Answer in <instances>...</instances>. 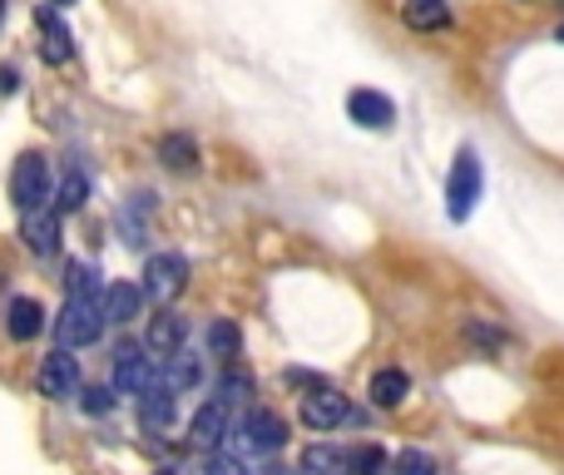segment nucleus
I'll return each mask as SVG.
<instances>
[{"label":"nucleus","instance_id":"f257e3e1","mask_svg":"<svg viewBox=\"0 0 564 475\" xmlns=\"http://www.w3.org/2000/svg\"><path fill=\"white\" fill-rule=\"evenodd\" d=\"M228 436H234L238 456H273V451L288 446V421H282L278 411L258 407V411H248L238 427H228Z\"/></svg>","mask_w":564,"mask_h":475},{"label":"nucleus","instance_id":"f03ea898","mask_svg":"<svg viewBox=\"0 0 564 475\" xmlns=\"http://www.w3.org/2000/svg\"><path fill=\"white\" fill-rule=\"evenodd\" d=\"M99 332H105V307H99V298H65V307H59L55 317V342L59 347H95Z\"/></svg>","mask_w":564,"mask_h":475},{"label":"nucleus","instance_id":"7ed1b4c3","mask_svg":"<svg viewBox=\"0 0 564 475\" xmlns=\"http://www.w3.org/2000/svg\"><path fill=\"white\" fill-rule=\"evenodd\" d=\"M480 188H486V169H480V154L476 149H460L456 164H451V179H446V208L456 224H466L470 208L480 204Z\"/></svg>","mask_w":564,"mask_h":475},{"label":"nucleus","instance_id":"20e7f679","mask_svg":"<svg viewBox=\"0 0 564 475\" xmlns=\"http://www.w3.org/2000/svg\"><path fill=\"white\" fill-rule=\"evenodd\" d=\"M10 194H15V208L30 214V208H45V198H55V179H50V159L45 154H20L15 174H10Z\"/></svg>","mask_w":564,"mask_h":475},{"label":"nucleus","instance_id":"39448f33","mask_svg":"<svg viewBox=\"0 0 564 475\" xmlns=\"http://www.w3.org/2000/svg\"><path fill=\"white\" fill-rule=\"evenodd\" d=\"M139 288H144L149 302L169 307V302L188 288V258L184 252H154V258L144 262V282H139Z\"/></svg>","mask_w":564,"mask_h":475},{"label":"nucleus","instance_id":"423d86ee","mask_svg":"<svg viewBox=\"0 0 564 475\" xmlns=\"http://www.w3.org/2000/svg\"><path fill=\"white\" fill-rule=\"evenodd\" d=\"M154 377H159L154 352L139 347V342H119V347H115V391L139 397V391H144Z\"/></svg>","mask_w":564,"mask_h":475},{"label":"nucleus","instance_id":"0eeeda50","mask_svg":"<svg viewBox=\"0 0 564 475\" xmlns=\"http://www.w3.org/2000/svg\"><path fill=\"white\" fill-rule=\"evenodd\" d=\"M40 397H50V401L79 397V361L69 357V347L50 352V357L40 361Z\"/></svg>","mask_w":564,"mask_h":475},{"label":"nucleus","instance_id":"6e6552de","mask_svg":"<svg viewBox=\"0 0 564 475\" xmlns=\"http://www.w3.org/2000/svg\"><path fill=\"white\" fill-rule=\"evenodd\" d=\"M347 417H351V407H347V397H341L337 387H312L307 397H302V427L307 431H332V427H341Z\"/></svg>","mask_w":564,"mask_h":475},{"label":"nucleus","instance_id":"1a4fd4ad","mask_svg":"<svg viewBox=\"0 0 564 475\" xmlns=\"http://www.w3.org/2000/svg\"><path fill=\"white\" fill-rule=\"evenodd\" d=\"M139 421H144V431H154V436L174 427V387H169L164 377H154L139 391Z\"/></svg>","mask_w":564,"mask_h":475},{"label":"nucleus","instance_id":"9d476101","mask_svg":"<svg viewBox=\"0 0 564 475\" xmlns=\"http://www.w3.org/2000/svg\"><path fill=\"white\" fill-rule=\"evenodd\" d=\"M20 238H25V248L35 252V258H55L59 252V214L30 208V214L20 218Z\"/></svg>","mask_w":564,"mask_h":475},{"label":"nucleus","instance_id":"9b49d317","mask_svg":"<svg viewBox=\"0 0 564 475\" xmlns=\"http://www.w3.org/2000/svg\"><path fill=\"white\" fill-rule=\"evenodd\" d=\"M228 401H208V407H198L194 427H188V441H194V451H218L228 436Z\"/></svg>","mask_w":564,"mask_h":475},{"label":"nucleus","instance_id":"f8f14e48","mask_svg":"<svg viewBox=\"0 0 564 475\" xmlns=\"http://www.w3.org/2000/svg\"><path fill=\"white\" fill-rule=\"evenodd\" d=\"M35 20H40V55H45V65H69V55H75V45H69V25L50 6H40Z\"/></svg>","mask_w":564,"mask_h":475},{"label":"nucleus","instance_id":"ddd939ff","mask_svg":"<svg viewBox=\"0 0 564 475\" xmlns=\"http://www.w3.org/2000/svg\"><path fill=\"white\" fill-rule=\"evenodd\" d=\"M347 115L357 119V125H367V129H387L391 119H397V105H391L381 89H351V95H347Z\"/></svg>","mask_w":564,"mask_h":475},{"label":"nucleus","instance_id":"4468645a","mask_svg":"<svg viewBox=\"0 0 564 475\" xmlns=\"http://www.w3.org/2000/svg\"><path fill=\"white\" fill-rule=\"evenodd\" d=\"M184 332H188V322L178 317V312L159 307V317L149 322V337H144V347L154 352V357H174V352L184 347Z\"/></svg>","mask_w":564,"mask_h":475},{"label":"nucleus","instance_id":"2eb2a0df","mask_svg":"<svg viewBox=\"0 0 564 475\" xmlns=\"http://www.w3.org/2000/svg\"><path fill=\"white\" fill-rule=\"evenodd\" d=\"M6 332L15 342H35L40 332H45V307H40L35 298H10L6 307Z\"/></svg>","mask_w":564,"mask_h":475},{"label":"nucleus","instance_id":"dca6fc26","mask_svg":"<svg viewBox=\"0 0 564 475\" xmlns=\"http://www.w3.org/2000/svg\"><path fill=\"white\" fill-rule=\"evenodd\" d=\"M139 302H144V288H134V282H109V288L99 292L105 322H115V327H124L129 317H139Z\"/></svg>","mask_w":564,"mask_h":475},{"label":"nucleus","instance_id":"f3484780","mask_svg":"<svg viewBox=\"0 0 564 475\" xmlns=\"http://www.w3.org/2000/svg\"><path fill=\"white\" fill-rule=\"evenodd\" d=\"M401 20H406L411 30H446L451 25V6L446 0H401Z\"/></svg>","mask_w":564,"mask_h":475},{"label":"nucleus","instance_id":"a211bd4d","mask_svg":"<svg viewBox=\"0 0 564 475\" xmlns=\"http://www.w3.org/2000/svg\"><path fill=\"white\" fill-rule=\"evenodd\" d=\"M411 397V377L401 367H381L377 377H371V401H377L381 411H391V407H401V401Z\"/></svg>","mask_w":564,"mask_h":475},{"label":"nucleus","instance_id":"6ab92c4d","mask_svg":"<svg viewBox=\"0 0 564 475\" xmlns=\"http://www.w3.org/2000/svg\"><path fill=\"white\" fill-rule=\"evenodd\" d=\"M159 377H164L174 391H188V387H198V381H204V371H198V357H194V352L178 347L174 357H164V371H159Z\"/></svg>","mask_w":564,"mask_h":475},{"label":"nucleus","instance_id":"aec40b11","mask_svg":"<svg viewBox=\"0 0 564 475\" xmlns=\"http://www.w3.org/2000/svg\"><path fill=\"white\" fill-rule=\"evenodd\" d=\"M159 159H164L174 174H188V169L198 164V144L188 134H164L159 139Z\"/></svg>","mask_w":564,"mask_h":475},{"label":"nucleus","instance_id":"412c9836","mask_svg":"<svg viewBox=\"0 0 564 475\" xmlns=\"http://www.w3.org/2000/svg\"><path fill=\"white\" fill-rule=\"evenodd\" d=\"M85 198H89V179H85V169H69L65 184L55 188V214H79V208H85Z\"/></svg>","mask_w":564,"mask_h":475},{"label":"nucleus","instance_id":"4be33fe9","mask_svg":"<svg viewBox=\"0 0 564 475\" xmlns=\"http://www.w3.org/2000/svg\"><path fill=\"white\" fill-rule=\"evenodd\" d=\"M302 471L307 475H347V456H341L337 446H307L302 451Z\"/></svg>","mask_w":564,"mask_h":475},{"label":"nucleus","instance_id":"5701e85b","mask_svg":"<svg viewBox=\"0 0 564 475\" xmlns=\"http://www.w3.org/2000/svg\"><path fill=\"white\" fill-rule=\"evenodd\" d=\"M208 352H214V357H238V352H243V332H238V322H228V317L208 322Z\"/></svg>","mask_w":564,"mask_h":475},{"label":"nucleus","instance_id":"b1692460","mask_svg":"<svg viewBox=\"0 0 564 475\" xmlns=\"http://www.w3.org/2000/svg\"><path fill=\"white\" fill-rule=\"evenodd\" d=\"M347 471L351 475H391V461H387V451L381 446H357L347 456Z\"/></svg>","mask_w":564,"mask_h":475},{"label":"nucleus","instance_id":"393cba45","mask_svg":"<svg viewBox=\"0 0 564 475\" xmlns=\"http://www.w3.org/2000/svg\"><path fill=\"white\" fill-rule=\"evenodd\" d=\"M65 292L69 298H99V268L95 262H75V268H69V278H65Z\"/></svg>","mask_w":564,"mask_h":475},{"label":"nucleus","instance_id":"a878e982","mask_svg":"<svg viewBox=\"0 0 564 475\" xmlns=\"http://www.w3.org/2000/svg\"><path fill=\"white\" fill-rule=\"evenodd\" d=\"M391 475H436V456H426V451H401V456L391 461Z\"/></svg>","mask_w":564,"mask_h":475},{"label":"nucleus","instance_id":"bb28decb","mask_svg":"<svg viewBox=\"0 0 564 475\" xmlns=\"http://www.w3.org/2000/svg\"><path fill=\"white\" fill-rule=\"evenodd\" d=\"M79 401H85V411H95V417H105V411L115 407V391H109V387H85V397H79Z\"/></svg>","mask_w":564,"mask_h":475},{"label":"nucleus","instance_id":"cd10ccee","mask_svg":"<svg viewBox=\"0 0 564 475\" xmlns=\"http://www.w3.org/2000/svg\"><path fill=\"white\" fill-rule=\"evenodd\" d=\"M248 391H253V381H248V377H224V387H218V401H243Z\"/></svg>","mask_w":564,"mask_h":475},{"label":"nucleus","instance_id":"c85d7f7f","mask_svg":"<svg viewBox=\"0 0 564 475\" xmlns=\"http://www.w3.org/2000/svg\"><path fill=\"white\" fill-rule=\"evenodd\" d=\"M15 89H20V75L10 65H0V95H15Z\"/></svg>","mask_w":564,"mask_h":475},{"label":"nucleus","instance_id":"c756f323","mask_svg":"<svg viewBox=\"0 0 564 475\" xmlns=\"http://www.w3.org/2000/svg\"><path fill=\"white\" fill-rule=\"evenodd\" d=\"M50 6H75V0H50Z\"/></svg>","mask_w":564,"mask_h":475},{"label":"nucleus","instance_id":"7c9ffc66","mask_svg":"<svg viewBox=\"0 0 564 475\" xmlns=\"http://www.w3.org/2000/svg\"><path fill=\"white\" fill-rule=\"evenodd\" d=\"M159 475H178V471H159Z\"/></svg>","mask_w":564,"mask_h":475},{"label":"nucleus","instance_id":"2f4dec72","mask_svg":"<svg viewBox=\"0 0 564 475\" xmlns=\"http://www.w3.org/2000/svg\"><path fill=\"white\" fill-rule=\"evenodd\" d=\"M560 40H564V25H560Z\"/></svg>","mask_w":564,"mask_h":475},{"label":"nucleus","instance_id":"473e14b6","mask_svg":"<svg viewBox=\"0 0 564 475\" xmlns=\"http://www.w3.org/2000/svg\"><path fill=\"white\" fill-rule=\"evenodd\" d=\"M0 10H6V0H0Z\"/></svg>","mask_w":564,"mask_h":475}]
</instances>
